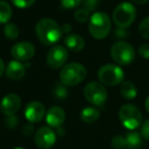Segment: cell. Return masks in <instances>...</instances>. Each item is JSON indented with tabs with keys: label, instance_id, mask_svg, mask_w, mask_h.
Returning a JSON list of instances; mask_svg holds the SVG:
<instances>
[{
	"label": "cell",
	"instance_id": "cell-2",
	"mask_svg": "<svg viewBox=\"0 0 149 149\" xmlns=\"http://www.w3.org/2000/svg\"><path fill=\"white\" fill-rule=\"evenodd\" d=\"M87 76V70L81 63L72 62L62 66L59 72V79L62 85L72 87L82 83Z\"/></svg>",
	"mask_w": 149,
	"mask_h": 149
},
{
	"label": "cell",
	"instance_id": "cell-31",
	"mask_svg": "<svg viewBox=\"0 0 149 149\" xmlns=\"http://www.w3.org/2000/svg\"><path fill=\"white\" fill-rule=\"evenodd\" d=\"M5 122H6V126L10 129L15 128V127L17 126V124H19V120H17V118L15 116H7V118H6Z\"/></svg>",
	"mask_w": 149,
	"mask_h": 149
},
{
	"label": "cell",
	"instance_id": "cell-10",
	"mask_svg": "<svg viewBox=\"0 0 149 149\" xmlns=\"http://www.w3.org/2000/svg\"><path fill=\"white\" fill-rule=\"evenodd\" d=\"M11 56L17 61H27L35 55V47L32 43L27 41L19 42L11 48Z\"/></svg>",
	"mask_w": 149,
	"mask_h": 149
},
{
	"label": "cell",
	"instance_id": "cell-38",
	"mask_svg": "<svg viewBox=\"0 0 149 149\" xmlns=\"http://www.w3.org/2000/svg\"><path fill=\"white\" fill-rule=\"evenodd\" d=\"M13 149H25V148H21V147H17V148H13Z\"/></svg>",
	"mask_w": 149,
	"mask_h": 149
},
{
	"label": "cell",
	"instance_id": "cell-33",
	"mask_svg": "<svg viewBox=\"0 0 149 149\" xmlns=\"http://www.w3.org/2000/svg\"><path fill=\"white\" fill-rule=\"evenodd\" d=\"M61 31H62V34H68L72 32V26L70 24H64L63 26L61 27Z\"/></svg>",
	"mask_w": 149,
	"mask_h": 149
},
{
	"label": "cell",
	"instance_id": "cell-4",
	"mask_svg": "<svg viewBox=\"0 0 149 149\" xmlns=\"http://www.w3.org/2000/svg\"><path fill=\"white\" fill-rule=\"evenodd\" d=\"M111 58L120 65H129L135 60L136 52L131 44L126 41H118L110 49Z\"/></svg>",
	"mask_w": 149,
	"mask_h": 149
},
{
	"label": "cell",
	"instance_id": "cell-12",
	"mask_svg": "<svg viewBox=\"0 0 149 149\" xmlns=\"http://www.w3.org/2000/svg\"><path fill=\"white\" fill-rule=\"evenodd\" d=\"M22 100L17 94L10 93L3 97L0 102V110L6 116H15L21 107Z\"/></svg>",
	"mask_w": 149,
	"mask_h": 149
},
{
	"label": "cell",
	"instance_id": "cell-9",
	"mask_svg": "<svg viewBox=\"0 0 149 149\" xmlns=\"http://www.w3.org/2000/svg\"><path fill=\"white\" fill-rule=\"evenodd\" d=\"M68 57V49L61 45H56L49 49L47 56H46V62H47L49 68H53V70H57V68L64 66Z\"/></svg>",
	"mask_w": 149,
	"mask_h": 149
},
{
	"label": "cell",
	"instance_id": "cell-32",
	"mask_svg": "<svg viewBox=\"0 0 149 149\" xmlns=\"http://www.w3.org/2000/svg\"><path fill=\"white\" fill-rule=\"evenodd\" d=\"M33 131H34L33 126L30 125V124L26 125L23 129V133H24V135H26V136H30L31 134H33Z\"/></svg>",
	"mask_w": 149,
	"mask_h": 149
},
{
	"label": "cell",
	"instance_id": "cell-21",
	"mask_svg": "<svg viewBox=\"0 0 149 149\" xmlns=\"http://www.w3.org/2000/svg\"><path fill=\"white\" fill-rule=\"evenodd\" d=\"M3 32H4L5 37H6L8 40H10V41H13V40L17 39V37H19V27L13 23L5 24Z\"/></svg>",
	"mask_w": 149,
	"mask_h": 149
},
{
	"label": "cell",
	"instance_id": "cell-1",
	"mask_svg": "<svg viewBox=\"0 0 149 149\" xmlns=\"http://www.w3.org/2000/svg\"><path fill=\"white\" fill-rule=\"evenodd\" d=\"M36 35L44 45H53L56 44L62 36L61 27L54 19L44 17L38 21L36 24Z\"/></svg>",
	"mask_w": 149,
	"mask_h": 149
},
{
	"label": "cell",
	"instance_id": "cell-11",
	"mask_svg": "<svg viewBox=\"0 0 149 149\" xmlns=\"http://www.w3.org/2000/svg\"><path fill=\"white\" fill-rule=\"evenodd\" d=\"M56 141V134L49 127H41L35 134V143L41 149H49Z\"/></svg>",
	"mask_w": 149,
	"mask_h": 149
},
{
	"label": "cell",
	"instance_id": "cell-22",
	"mask_svg": "<svg viewBox=\"0 0 149 149\" xmlns=\"http://www.w3.org/2000/svg\"><path fill=\"white\" fill-rule=\"evenodd\" d=\"M74 15L76 21L79 22V23H86V22H88L90 19V13L87 9L84 8V7L77 9V10L74 11Z\"/></svg>",
	"mask_w": 149,
	"mask_h": 149
},
{
	"label": "cell",
	"instance_id": "cell-29",
	"mask_svg": "<svg viewBox=\"0 0 149 149\" xmlns=\"http://www.w3.org/2000/svg\"><path fill=\"white\" fill-rule=\"evenodd\" d=\"M138 53L142 58L149 59V43L140 45V47L138 48Z\"/></svg>",
	"mask_w": 149,
	"mask_h": 149
},
{
	"label": "cell",
	"instance_id": "cell-24",
	"mask_svg": "<svg viewBox=\"0 0 149 149\" xmlns=\"http://www.w3.org/2000/svg\"><path fill=\"white\" fill-rule=\"evenodd\" d=\"M111 146L114 149H124L127 146V142H126V138L124 136H114L111 140Z\"/></svg>",
	"mask_w": 149,
	"mask_h": 149
},
{
	"label": "cell",
	"instance_id": "cell-13",
	"mask_svg": "<svg viewBox=\"0 0 149 149\" xmlns=\"http://www.w3.org/2000/svg\"><path fill=\"white\" fill-rule=\"evenodd\" d=\"M45 114V106L39 101L30 102L25 108V116L30 123H39Z\"/></svg>",
	"mask_w": 149,
	"mask_h": 149
},
{
	"label": "cell",
	"instance_id": "cell-18",
	"mask_svg": "<svg viewBox=\"0 0 149 149\" xmlns=\"http://www.w3.org/2000/svg\"><path fill=\"white\" fill-rule=\"evenodd\" d=\"M81 120L86 124L95 123L100 118V111L95 107H86L81 111Z\"/></svg>",
	"mask_w": 149,
	"mask_h": 149
},
{
	"label": "cell",
	"instance_id": "cell-30",
	"mask_svg": "<svg viewBox=\"0 0 149 149\" xmlns=\"http://www.w3.org/2000/svg\"><path fill=\"white\" fill-rule=\"evenodd\" d=\"M140 134L145 140H149V118L142 124Z\"/></svg>",
	"mask_w": 149,
	"mask_h": 149
},
{
	"label": "cell",
	"instance_id": "cell-34",
	"mask_svg": "<svg viewBox=\"0 0 149 149\" xmlns=\"http://www.w3.org/2000/svg\"><path fill=\"white\" fill-rule=\"evenodd\" d=\"M126 32L127 31H125V29H122V28H120V29L116 31V35L118 36V37H120V38H124V37H126V36H127Z\"/></svg>",
	"mask_w": 149,
	"mask_h": 149
},
{
	"label": "cell",
	"instance_id": "cell-25",
	"mask_svg": "<svg viewBox=\"0 0 149 149\" xmlns=\"http://www.w3.org/2000/svg\"><path fill=\"white\" fill-rule=\"evenodd\" d=\"M54 95L58 98V99H64L68 96V89L64 85L62 84H57L54 88Z\"/></svg>",
	"mask_w": 149,
	"mask_h": 149
},
{
	"label": "cell",
	"instance_id": "cell-23",
	"mask_svg": "<svg viewBox=\"0 0 149 149\" xmlns=\"http://www.w3.org/2000/svg\"><path fill=\"white\" fill-rule=\"evenodd\" d=\"M139 34L144 39L149 40V17H145L139 26Z\"/></svg>",
	"mask_w": 149,
	"mask_h": 149
},
{
	"label": "cell",
	"instance_id": "cell-7",
	"mask_svg": "<svg viewBox=\"0 0 149 149\" xmlns=\"http://www.w3.org/2000/svg\"><path fill=\"white\" fill-rule=\"evenodd\" d=\"M98 80L100 83L107 86H116L124 81V70L118 65L107 63L102 65L98 70Z\"/></svg>",
	"mask_w": 149,
	"mask_h": 149
},
{
	"label": "cell",
	"instance_id": "cell-36",
	"mask_svg": "<svg viewBox=\"0 0 149 149\" xmlns=\"http://www.w3.org/2000/svg\"><path fill=\"white\" fill-rule=\"evenodd\" d=\"M131 1L134 3H137V4H144V3L148 2L149 0H131Z\"/></svg>",
	"mask_w": 149,
	"mask_h": 149
},
{
	"label": "cell",
	"instance_id": "cell-19",
	"mask_svg": "<svg viewBox=\"0 0 149 149\" xmlns=\"http://www.w3.org/2000/svg\"><path fill=\"white\" fill-rule=\"evenodd\" d=\"M120 94L125 99L132 100L137 96L136 86L130 81H124L120 85Z\"/></svg>",
	"mask_w": 149,
	"mask_h": 149
},
{
	"label": "cell",
	"instance_id": "cell-16",
	"mask_svg": "<svg viewBox=\"0 0 149 149\" xmlns=\"http://www.w3.org/2000/svg\"><path fill=\"white\" fill-rule=\"evenodd\" d=\"M65 47L74 52H79L85 47V40L83 37L77 34H70L64 38Z\"/></svg>",
	"mask_w": 149,
	"mask_h": 149
},
{
	"label": "cell",
	"instance_id": "cell-28",
	"mask_svg": "<svg viewBox=\"0 0 149 149\" xmlns=\"http://www.w3.org/2000/svg\"><path fill=\"white\" fill-rule=\"evenodd\" d=\"M99 1L98 0H83V6L85 9H87L89 13L95 10V8L97 7Z\"/></svg>",
	"mask_w": 149,
	"mask_h": 149
},
{
	"label": "cell",
	"instance_id": "cell-17",
	"mask_svg": "<svg viewBox=\"0 0 149 149\" xmlns=\"http://www.w3.org/2000/svg\"><path fill=\"white\" fill-rule=\"evenodd\" d=\"M125 138L128 149H140V147L142 146V136L136 131H130L127 133Z\"/></svg>",
	"mask_w": 149,
	"mask_h": 149
},
{
	"label": "cell",
	"instance_id": "cell-6",
	"mask_svg": "<svg viewBox=\"0 0 149 149\" xmlns=\"http://www.w3.org/2000/svg\"><path fill=\"white\" fill-rule=\"evenodd\" d=\"M136 19V8L130 2H123L114 8L112 19L118 28L126 29L134 23Z\"/></svg>",
	"mask_w": 149,
	"mask_h": 149
},
{
	"label": "cell",
	"instance_id": "cell-5",
	"mask_svg": "<svg viewBox=\"0 0 149 149\" xmlns=\"http://www.w3.org/2000/svg\"><path fill=\"white\" fill-rule=\"evenodd\" d=\"M118 118L126 129L134 131L142 124V113L133 104H125L118 110Z\"/></svg>",
	"mask_w": 149,
	"mask_h": 149
},
{
	"label": "cell",
	"instance_id": "cell-15",
	"mask_svg": "<svg viewBox=\"0 0 149 149\" xmlns=\"http://www.w3.org/2000/svg\"><path fill=\"white\" fill-rule=\"evenodd\" d=\"M26 66L17 60H11L5 68L6 77L11 81H19L25 76Z\"/></svg>",
	"mask_w": 149,
	"mask_h": 149
},
{
	"label": "cell",
	"instance_id": "cell-35",
	"mask_svg": "<svg viewBox=\"0 0 149 149\" xmlns=\"http://www.w3.org/2000/svg\"><path fill=\"white\" fill-rule=\"evenodd\" d=\"M5 64H4V62H3V60L0 58V77L3 74V72H5Z\"/></svg>",
	"mask_w": 149,
	"mask_h": 149
},
{
	"label": "cell",
	"instance_id": "cell-8",
	"mask_svg": "<svg viewBox=\"0 0 149 149\" xmlns=\"http://www.w3.org/2000/svg\"><path fill=\"white\" fill-rule=\"evenodd\" d=\"M84 96L92 105L103 106L107 100L108 94L103 84L99 82H90L84 89Z\"/></svg>",
	"mask_w": 149,
	"mask_h": 149
},
{
	"label": "cell",
	"instance_id": "cell-26",
	"mask_svg": "<svg viewBox=\"0 0 149 149\" xmlns=\"http://www.w3.org/2000/svg\"><path fill=\"white\" fill-rule=\"evenodd\" d=\"M36 0H11L13 4L17 8H28V7L32 6L35 3Z\"/></svg>",
	"mask_w": 149,
	"mask_h": 149
},
{
	"label": "cell",
	"instance_id": "cell-20",
	"mask_svg": "<svg viewBox=\"0 0 149 149\" xmlns=\"http://www.w3.org/2000/svg\"><path fill=\"white\" fill-rule=\"evenodd\" d=\"M13 15L10 5L3 0H0V24H7Z\"/></svg>",
	"mask_w": 149,
	"mask_h": 149
},
{
	"label": "cell",
	"instance_id": "cell-14",
	"mask_svg": "<svg viewBox=\"0 0 149 149\" xmlns=\"http://www.w3.org/2000/svg\"><path fill=\"white\" fill-rule=\"evenodd\" d=\"M65 120V112L59 106H52L46 113V122L50 127L59 128Z\"/></svg>",
	"mask_w": 149,
	"mask_h": 149
},
{
	"label": "cell",
	"instance_id": "cell-37",
	"mask_svg": "<svg viewBox=\"0 0 149 149\" xmlns=\"http://www.w3.org/2000/svg\"><path fill=\"white\" fill-rule=\"evenodd\" d=\"M145 109H146V111L149 113V95L147 96L146 100H145Z\"/></svg>",
	"mask_w": 149,
	"mask_h": 149
},
{
	"label": "cell",
	"instance_id": "cell-3",
	"mask_svg": "<svg viewBox=\"0 0 149 149\" xmlns=\"http://www.w3.org/2000/svg\"><path fill=\"white\" fill-rule=\"evenodd\" d=\"M88 29L94 39L102 40L109 34L111 29V22L106 13L98 11L90 17Z\"/></svg>",
	"mask_w": 149,
	"mask_h": 149
},
{
	"label": "cell",
	"instance_id": "cell-27",
	"mask_svg": "<svg viewBox=\"0 0 149 149\" xmlns=\"http://www.w3.org/2000/svg\"><path fill=\"white\" fill-rule=\"evenodd\" d=\"M83 0H60V4L65 9H72L79 6Z\"/></svg>",
	"mask_w": 149,
	"mask_h": 149
}]
</instances>
